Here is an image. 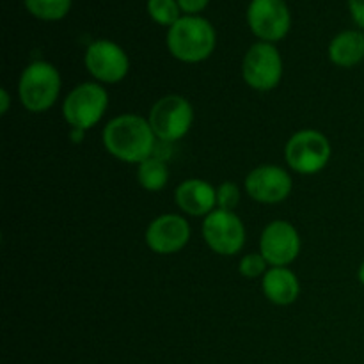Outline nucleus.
<instances>
[{
  "label": "nucleus",
  "instance_id": "obj_1",
  "mask_svg": "<svg viewBox=\"0 0 364 364\" xmlns=\"http://www.w3.org/2000/svg\"><path fill=\"white\" fill-rule=\"evenodd\" d=\"M103 146L121 162L141 164L155 155L156 135L148 119L137 114H121L103 128Z\"/></svg>",
  "mask_w": 364,
  "mask_h": 364
},
{
  "label": "nucleus",
  "instance_id": "obj_2",
  "mask_svg": "<svg viewBox=\"0 0 364 364\" xmlns=\"http://www.w3.org/2000/svg\"><path fill=\"white\" fill-rule=\"evenodd\" d=\"M217 34L206 18L187 14L181 16L167 32V48L181 63H201L215 50Z\"/></svg>",
  "mask_w": 364,
  "mask_h": 364
},
{
  "label": "nucleus",
  "instance_id": "obj_3",
  "mask_svg": "<svg viewBox=\"0 0 364 364\" xmlns=\"http://www.w3.org/2000/svg\"><path fill=\"white\" fill-rule=\"evenodd\" d=\"M60 92V75L53 64L34 60L21 71L18 82L20 102L28 112H45L52 109Z\"/></svg>",
  "mask_w": 364,
  "mask_h": 364
},
{
  "label": "nucleus",
  "instance_id": "obj_4",
  "mask_svg": "<svg viewBox=\"0 0 364 364\" xmlns=\"http://www.w3.org/2000/svg\"><path fill=\"white\" fill-rule=\"evenodd\" d=\"M107 107L109 95L105 87L96 82H84L64 98L63 116L71 128L85 132L102 119Z\"/></svg>",
  "mask_w": 364,
  "mask_h": 364
},
{
  "label": "nucleus",
  "instance_id": "obj_5",
  "mask_svg": "<svg viewBox=\"0 0 364 364\" xmlns=\"http://www.w3.org/2000/svg\"><path fill=\"white\" fill-rule=\"evenodd\" d=\"M148 121L159 141H180L188 134L194 123V109L183 96L167 95L151 107Z\"/></svg>",
  "mask_w": 364,
  "mask_h": 364
},
{
  "label": "nucleus",
  "instance_id": "obj_6",
  "mask_svg": "<svg viewBox=\"0 0 364 364\" xmlns=\"http://www.w3.org/2000/svg\"><path fill=\"white\" fill-rule=\"evenodd\" d=\"M288 166L299 174L320 173L331 159V142L316 130H301L290 137L284 148Z\"/></svg>",
  "mask_w": 364,
  "mask_h": 364
},
{
  "label": "nucleus",
  "instance_id": "obj_7",
  "mask_svg": "<svg viewBox=\"0 0 364 364\" xmlns=\"http://www.w3.org/2000/svg\"><path fill=\"white\" fill-rule=\"evenodd\" d=\"M242 77L256 91L277 87L283 77V59L274 43H255L242 60Z\"/></svg>",
  "mask_w": 364,
  "mask_h": 364
},
{
  "label": "nucleus",
  "instance_id": "obj_8",
  "mask_svg": "<svg viewBox=\"0 0 364 364\" xmlns=\"http://www.w3.org/2000/svg\"><path fill=\"white\" fill-rule=\"evenodd\" d=\"M203 238L217 255L233 256L244 247V223L235 212L215 208L203 220Z\"/></svg>",
  "mask_w": 364,
  "mask_h": 364
},
{
  "label": "nucleus",
  "instance_id": "obj_9",
  "mask_svg": "<svg viewBox=\"0 0 364 364\" xmlns=\"http://www.w3.org/2000/svg\"><path fill=\"white\" fill-rule=\"evenodd\" d=\"M84 63L89 73L103 84H117L130 70L127 52L110 39H98L91 43L85 50Z\"/></svg>",
  "mask_w": 364,
  "mask_h": 364
},
{
  "label": "nucleus",
  "instance_id": "obj_10",
  "mask_svg": "<svg viewBox=\"0 0 364 364\" xmlns=\"http://www.w3.org/2000/svg\"><path fill=\"white\" fill-rule=\"evenodd\" d=\"M247 21L256 38L274 43L288 34L291 16L284 0H251L247 7Z\"/></svg>",
  "mask_w": 364,
  "mask_h": 364
},
{
  "label": "nucleus",
  "instance_id": "obj_11",
  "mask_svg": "<svg viewBox=\"0 0 364 364\" xmlns=\"http://www.w3.org/2000/svg\"><path fill=\"white\" fill-rule=\"evenodd\" d=\"M259 252L270 267H288L301 252V237L288 220L267 224L259 238Z\"/></svg>",
  "mask_w": 364,
  "mask_h": 364
},
{
  "label": "nucleus",
  "instance_id": "obj_12",
  "mask_svg": "<svg viewBox=\"0 0 364 364\" xmlns=\"http://www.w3.org/2000/svg\"><path fill=\"white\" fill-rule=\"evenodd\" d=\"M245 192L255 201L263 205H276L284 201L291 192V178L279 166H258L245 178Z\"/></svg>",
  "mask_w": 364,
  "mask_h": 364
},
{
  "label": "nucleus",
  "instance_id": "obj_13",
  "mask_svg": "<svg viewBox=\"0 0 364 364\" xmlns=\"http://www.w3.org/2000/svg\"><path fill=\"white\" fill-rule=\"evenodd\" d=\"M191 240V226L185 217L166 213L151 220L146 230V244L156 255H174Z\"/></svg>",
  "mask_w": 364,
  "mask_h": 364
},
{
  "label": "nucleus",
  "instance_id": "obj_14",
  "mask_svg": "<svg viewBox=\"0 0 364 364\" xmlns=\"http://www.w3.org/2000/svg\"><path fill=\"white\" fill-rule=\"evenodd\" d=\"M174 199L181 212L194 217H206L217 208V188L208 181L191 178L178 185Z\"/></svg>",
  "mask_w": 364,
  "mask_h": 364
},
{
  "label": "nucleus",
  "instance_id": "obj_15",
  "mask_svg": "<svg viewBox=\"0 0 364 364\" xmlns=\"http://www.w3.org/2000/svg\"><path fill=\"white\" fill-rule=\"evenodd\" d=\"M263 294L277 306L294 304L301 294L297 276L287 267H272L263 276Z\"/></svg>",
  "mask_w": 364,
  "mask_h": 364
},
{
  "label": "nucleus",
  "instance_id": "obj_16",
  "mask_svg": "<svg viewBox=\"0 0 364 364\" xmlns=\"http://www.w3.org/2000/svg\"><path fill=\"white\" fill-rule=\"evenodd\" d=\"M329 59L340 68H352L364 59V32L343 31L331 41Z\"/></svg>",
  "mask_w": 364,
  "mask_h": 364
},
{
  "label": "nucleus",
  "instance_id": "obj_17",
  "mask_svg": "<svg viewBox=\"0 0 364 364\" xmlns=\"http://www.w3.org/2000/svg\"><path fill=\"white\" fill-rule=\"evenodd\" d=\"M137 180L142 188L149 192H159L169 181V167H167L166 160L160 156L153 155L148 160L139 164L137 169Z\"/></svg>",
  "mask_w": 364,
  "mask_h": 364
},
{
  "label": "nucleus",
  "instance_id": "obj_18",
  "mask_svg": "<svg viewBox=\"0 0 364 364\" xmlns=\"http://www.w3.org/2000/svg\"><path fill=\"white\" fill-rule=\"evenodd\" d=\"M23 4L32 16L45 21L63 20L71 9V0H23Z\"/></svg>",
  "mask_w": 364,
  "mask_h": 364
},
{
  "label": "nucleus",
  "instance_id": "obj_19",
  "mask_svg": "<svg viewBox=\"0 0 364 364\" xmlns=\"http://www.w3.org/2000/svg\"><path fill=\"white\" fill-rule=\"evenodd\" d=\"M180 6L178 0H148V13L153 21L166 27H173L180 20Z\"/></svg>",
  "mask_w": 364,
  "mask_h": 364
},
{
  "label": "nucleus",
  "instance_id": "obj_20",
  "mask_svg": "<svg viewBox=\"0 0 364 364\" xmlns=\"http://www.w3.org/2000/svg\"><path fill=\"white\" fill-rule=\"evenodd\" d=\"M242 276L249 277V279H255V277L265 276L267 270H269V263L263 258L262 252H251V255H245L240 259V265H238Z\"/></svg>",
  "mask_w": 364,
  "mask_h": 364
},
{
  "label": "nucleus",
  "instance_id": "obj_21",
  "mask_svg": "<svg viewBox=\"0 0 364 364\" xmlns=\"http://www.w3.org/2000/svg\"><path fill=\"white\" fill-rule=\"evenodd\" d=\"M240 203V188L233 181H224L217 187V208L233 212Z\"/></svg>",
  "mask_w": 364,
  "mask_h": 364
},
{
  "label": "nucleus",
  "instance_id": "obj_22",
  "mask_svg": "<svg viewBox=\"0 0 364 364\" xmlns=\"http://www.w3.org/2000/svg\"><path fill=\"white\" fill-rule=\"evenodd\" d=\"M210 0H178V6H180V9L183 11V13L187 14H196L199 13V11L205 9L206 6H208Z\"/></svg>",
  "mask_w": 364,
  "mask_h": 364
},
{
  "label": "nucleus",
  "instance_id": "obj_23",
  "mask_svg": "<svg viewBox=\"0 0 364 364\" xmlns=\"http://www.w3.org/2000/svg\"><path fill=\"white\" fill-rule=\"evenodd\" d=\"M348 7L354 21L364 31V0H348Z\"/></svg>",
  "mask_w": 364,
  "mask_h": 364
},
{
  "label": "nucleus",
  "instance_id": "obj_24",
  "mask_svg": "<svg viewBox=\"0 0 364 364\" xmlns=\"http://www.w3.org/2000/svg\"><path fill=\"white\" fill-rule=\"evenodd\" d=\"M0 100H2V114H6L7 109H9V95H7L6 89L0 91Z\"/></svg>",
  "mask_w": 364,
  "mask_h": 364
},
{
  "label": "nucleus",
  "instance_id": "obj_25",
  "mask_svg": "<svg viewBox=\"0 0 364 364\" xmlns=\"http://www.w3.org/2000/svg\"><path fill=\"white\" fill-rule=\"evenodd\" d=\"M84 134H85L84 130H77V128H71V134H70V137L73 139L75 142H80L82 139H84Z\"/></svg>",
  "mask_w": 364,
  "mask_h": 364
},
{
  "label": "nucleus",
  "instance_id": "obj_26",
  "mask_svg": "<svg viewBox=\"0 0 364 364\" xmlns=\"http://www.w3.org/2000/svg\"><path fill=\"white\" fill-rule=\"evenodd\" d=\"M358 277H359V281H361V284L364 287V262L361 263V267H359V270H358Z\"/></svg>",
  "mask_w": 364,
  "mask_h": 364
}]
</instances>
